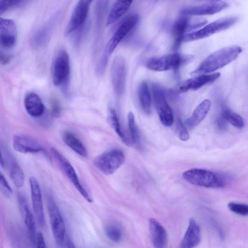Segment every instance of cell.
<instances>
[{"instance_id": "obj_1", "label": "cell", "mask_w": 248, "mask_h": 248, "mask_svg": "<svg viewBox=\"0 0 248 248\" xmlns=\"http://www.w3.org/2000/svg\"><path fill=\"white\" fill-rule=\"evenodd\" d=\"M242 51V48L238 46L218 49L204 59L192 74H206L215 71L235 60Z\"/></svg>"}, {"instance_id": "obj_2", "label": "cell", "mask_w": 248, "mask_h": 248, "mask_svg": "<svg viewBox=\"0 0 248 248\" xmlns=\"http://www.w3.org/2000/svg\"><path fill=\"white\" fill-rule=\"evenodd\" d=\"M183 178L190 184L201 187L212 188H222L225 182L220 175L210 170L193 168L182 174Z\"/></svg>"}, {"instance_id": "obj_3", "label": "cell", "mask_w": 248, "mask_h": 248, "mask_svg": "<svg viewBox=\"0 0 248 248\" xmlns=\"http://www.w3.org/2000/svg\"><path fill=\"white\" fill-rule=\"evenodd\" d=\"M125 155L120 149H112L107 151L93 159L94 166L106 175L114 173L124 163Z\"/></svg>"}, {"instance_id": "obj_4", "label": "cell", "mask_w": 248, "mask_h": 248, "mask_svg": "<svg viewBox=\"0 0 248 248\" xmlns=\"http://www.w3.org/2000/svg\"><path fill=\"white\" fill-rule=\"evenodd\" d=\"M191 55H183L178 53L152 57L145 62V66L155 71H164L170 69L177 70L182 64L193 59Z\"/></svg>"}, {"instance_id": "obj_5", "label": "cell", "mask_w": 248, "mask_h": 248, "mask_svg": "<svg viewBox=\"0 0 248 248\" xmlns=\"http://www.w3.org/2000/svg\"><path fill=\"white\" fill-rule=\"evenodd\" d=\"M46 201L54 239L58 246L62 247L65 236L64 220L54 199L50 194H47Z\"/></svg>"}, {"instance_id": "obj_6", "label": "cell", "mask_w": 248, "mask_h": 248, "mask_svg": "<svg viewBox=\"0 0 248 248\" xmlns=\"http://www.w3.org/2000/svg\"><path fill=\"white\" fill-rule=\"evenodd\" d=\"M238 19L236 16H230L218 19L198 31L186 33L184 37L183 41L190 42L208 37L229 28L233 25Z\"/></svg>"}, {"instance_id": "obj_7", "label": "cell", "mask_w": 248, "mask_h": 248, "mask_svg": "<svg viewBox=\"0 0 248 248\" xmlns=\"http://www.w3.org/2000/svg\"><path fill=\"white\" fill-rule=\"evenodd\" d=\"M70 78V61L64 49L58 53L53 66L52 81L55 86H68Z\"/></svg>"}, {"instance_id": "obj_8", "label": "cell", "mask_w": 248, "mask_h": 248, "mask_svg": "<svg viewBox=\"0 0 248 248\" xmlns=\"http://www.w3.org/2000/svg\"><path fill=\"white\" fill-rule=\"evenodd\" d=\"M51 152L63 173L84 198L88 202H92V198L80 184L76 172L70 162L55 148H51Z\"/></svg>"}, {"instance_id": "obj_9", "label": "cell", "mask_w": 248, "mask_h": 248, "mask_svg": "<svg viewBox=\"0 0 248 248\" xmlns=\"http://www.w3.org/2000/svg\"><path fill=\"white\" fill-rule=\"evenodd\" d=\"M139 20V16L137 14L126 17L115 31L104 53L109 56L118 45L135 28Z\"/></svg>"}, {"instance_id": "obj_10", "label": "cell", "mask_w": 248, "mask_h": 248, "mask_svg": "<svg viewBox=\"0 0 248 248\" xmlns=\"http://www.w3.org/2000/svg\"><path fill=\"white\" fill-rule=\"evenodd\" d=\"M123 57L116 56L111 67V80L115 93L121 96L125 91L126 82V64Z\"/></svg>"}, {"instance_id": "obj_11", "label": "cell", "mask_w": 248, "mask_h": 248, "mask_svg": "<svg viewBox=\"0 0 248 248\" xmlns=\"http://www.w3.org/2000/svg\"><path fill=\"white\" fill-rule=\"evenodd\" d=\"M152 93L155 107L161 123L165 126H171L173 120L172 112L163 92L161 89L155 85L152 87Z\"/></svg>"}, {"instance_id": "obj_12", "label": "cell", "mask_w": 248, "mask_h": 248, "mask_svg": "<svg viewBox=\"0 0 248 248\" xmlns=\"http://www.w3.org/2000/svg\"><path fill=\"white\" fill-rule=\"evenodd\" d=\"M31 198L33 210L37 222L40 227H45L46 221L40 187L38 181L34 176L29 179Z\"/></svg>"}, {"instance_id": "obj_13", "label": "cell", "mask_w": 248, "mask_h": 248, "mask_svg": "<svg viewBox=\"0 0 248 248\" xmlns=\"http://www.w3.org/2000/svg\"><path fill=\"white\" fill-rule=\"evenodd\" d=\"M17 201L19 210L28 230L32 247H36V228L34 216L31 211L28 201L24 195L18 194Z\"/></svg>"}, {"instance_id": "obj_14", "label": "cell", "mask_w": 248, "mask_h": 248, "mask_svg": "<svg viewBox=\"0 0 248 248\" xmlns=\"http://www.w3.org/2000/svg\"><path fill=\"white\" fill-rule=\"evenodd\" d=\"M91 3L87 0H79L72 14L65 30L69 34L84 24Z\"/></svg>"}, {"instance_id": "obj_15", "label": "cell", "mask_w": 248, "mask_h": 248, "mask_svg": "<svg viewBox=\"0 0 248 248\" xmlns=\"http://www.w3.org/2000/svg\"><path fill=\"white\" fill-rule=\"evenodd\" d=\"M228 6V4L225 2H214L201 5L186 7L182 9L180 13L185 16L211 15L222 11Z\"/></svg>"}, {"instance_id": "obj_16", "label": "cell", "mask_w": 248, "mask_h": 248, "mask_svg": "<svg viewBox=\"0 0 248 248\" xmlns=\"http://www.w3.org/2000/svg\"><path fill=\"white\" fill-rule=\"evenodd\" d=\"M16 28L15 22L10 19L0 17V44L5 48H10L16 44Z\"/></svg>"}, {"instance_id": "obj_17", "label": "cell", "mask_w": 248, "mask_h": 248, "mask_svg": "<svg viewBox=\"0 0 248 248\" xmlns=\"http://www.w3.org/2000/svg\"><path fill=\"white\" fill-rule=\"evenodd\" d=\"M13 146L17 152L23 154H35L45 152L44 148L35 140L24 135H15Z\"/></svg>"}, {"instance_id": "obj_18", "label": "cell", "mask_w": 248, "mask_h": 248, "mask_svg": "<svg viewBox=\"0 0 248 248\" xmlns=\"http://www.w3.org/2000/svg\"><path fill=\"white\" fill-rule=\"evenodd\" d=\"M220 76L219 73L210 75H203L195 78H190L181 82L178 85L180 92H186L189 90H197L208 83H211Z\"/></svg>"}, {"instance_id": "obj_19", "label": "cell", "mask_w": 248, "mask_h": 248, "mask_svg": "<svg viewBox=\"0 0 248 248\" xmlns=\"http://www.w3.org/2000/svg\"><path fill=\"white\" fill-rule=\"evenodd\" d=\"M149 229L154 247L156 248H165L167 245V233L160 222L155 218H150Z\"/></svg>"}, {"instance_id": "obj_20", "label": "cell", "mask_w": 248, "mask_h": 248, "mask_svg": "<svg viewBox=\"0 0 248 248\" xmlns=\"http://www.w3.org/2000/svg\"><path fill=\"white\" fill-rule=\"evenodd\" d=\"M201 229L193 218L189 219L187 230L180 243L179 248H192L197 246L201 241Z\"/></svg>"}, {"instance_id": "obj_21", "label": "cell", "mask_w": 248, "mask_h": 248, "mask_svg": "<svg viewBox=\"0 0 248 248\" xmlns=\"http://www.w3.org/2000/svg\"><path fill=\"white\" fill-rule=\"evenodd\" d=\"M26 110L31 116L39 117L45 112L44 105L39 96L34 93H28L24 98Z\"/></svg>"}, {"instance_id": "obj_22", "label": "cell", "mask_w": 248, "mask_h": 248, "mask_svg": "<svg viewBox=\"0 0 248 248\" xmlns=\"http://www.w3.org/2000/svg\"><path fill=\"white\" fill-rule=\"evenodd\" d=\"M190 18L185 16L178 18L174 23L172 31L174 36L173 48L174 50L180 47L186 32L190 31Z\"/></svg>"}, {"instance_id": "obj_23", "label": "cell", "mask_w": 248, "mask_h": 248, "mask_svg": "<svg viewBox=\"0 0 248 248\" xmlns=\"http://www.w3.org/2000/svg\"><path fill=\"white\" fill-rule=\"evenodd\" d=\"M211 106V102L207 99L200 103L191 115L186 121L187 126L189 128H193L198 125L206 117Z\"/></svg>"}, {"instance_id": "obj_24", "label": "cell", "mask_w": 248, "mask_h": 248, "mask_svg": "<svg viewBox=\"0 0 248 248\" xmlns=\"http://www.w3.org/2000/svg\"><path fill=\"white\" fill-rule=\"evenodd\" d=\"M10 176L14 185L18 188L23 186L25 182L24 173L15 158L7 154Z\"/></svg>"}, {"instance_id": "obj_25", "label": "cell", "mask_w": 248, "mask_h": 248, "mask_svg": "<svg viewBox=\"0 0 248 248\" xmlns=\"http://www.w3.org/2000/svg\"><path fill=\"white\" fill-rule=\"evenodd\" d=\"M133 0H116L110 10L106 25H110L120 19L128 10Z\"/></svg>"}, {"instance_id": "obj_26", "label": "cell", "mask_w": 248, "mask_h": 248, "mask_svg": "<svg viewBox=\"0 0 248 248\" xmlns=\"http://www.w3.org/2000/svg\"><path fill=\"white\" fill-rule=\"evenodd\" d=\"M62 139L64 142L77 154L84 157L87 156L86 148L74 134L65 131L62 135Z\"/></svg>"}, {"instance_id": "obj_27", "label": "cell", "mask_w": 248, "mask_h": 248, "mask_svg": "<svg viewBox=\"0 0 248 248\" xmlns=\"http://www.w3.org/2000/svg\"><path fill=\"white\" fill-rule=\"evenodd\" d=\"M108 119L110 126L115 130L121 140L128 146H132L127 135L122 129L117 114L112 108H109L108 112Z\"/></svg>"}, {"instance_id": "obj_28", "label": "cell", "mask_w": 248, "mask_h": 248, "mask_svg": "<svg viewBox=\"0 0 248 248\" xmlns=\"http://www.w3.org/2000/svg\"><path fill=\"white\" fill-rule=\"evenodd\" d=\"M138 98L142 110L146 114H150L151 97L148 84L146 81H142L139 86Z\"/></svg>"}, {"instance_id": "obj_29", "label": "cell", "mask_w": 248, "mask_h": 248, "mask_svg": "<svg viewBox=\"0 0 248 248\" xmlns=\"http://www.w3.org/2000/svg\"><path fill=\"white\" fill-rule=\"evenodd\" d=\"M127 122L128 127V135L132 146L134 145L137 148H140L141 147L140 135L133 112H129L128 113Z\"/></svg>"}, {"instance_id": "obj_30", "label": "cell", "mask_w": 248, "mask_h": 248, "mask_svg": "<svg viewBox=\"0 0 248 248\" xmlns=\"http://www.w3.org/2000/svg\"><path fill=\"white\" fill-rule=\"evenodd\" d=\"M227 122L238 128H242L244 126L243 118L239 115L228 108L224 109L222 112Z\"/></svg>"}, {"instance_id": "obj_31", "label": "cell", "mask_w": 248, "mask_h": 248, "mask_svg": "<svg viewBox=\"0 0 248 248\" xmlns=\"http://www.w3.org/2000/svg\"><path fill=\"white\" fill-rule=\"evenodd\" d=\"M105 232L107 237L114 242L118 243L122 239V231L115 225L109 224L107 225L105 228Z\"/></svg>"}, {"instance_id": "obj_32", "label": "cell", "mask_w": 248, "mask_h": 248, "mask_svg": "<svg viewBox=\"0 0 248 248\" xmlns=\"http://www.w3.org/2000/svg\"><path fill=\"white\" fill-rule=\"evenodd\" d=\"M51 26L46 27L36 34L33 41V45L34 47H40L46 43L50 31V27Z\"/></svg>"}, {"instance_id": "obj_33", "label": "cell", "mask_w": 248, "mask_h": 248, "mask_svg": "<svg viewBox=\"0 0 248 248\" xmlns=\"http://www.w3.org/2000/svg\"><path fill=\"white\" fill-rule=\"evenodd\" d=\"M228 207L231 211L239 215L247 216L248 215V206L246 204L231 202L228 203Z\"/></svg>"}, {"instance_id": "obj_34", "label": "cell", "mask_w": 248, "mask_h": 248, "mask_svg": "<svg viewBox=\"0 0 248 248\" xmlns=\"http://www.w3.org/2000/svg\"><path fill=\"white\" fill-rule=\"evenodd\" d=\"M0 191L3 195L9 198L10 197L13 191L4 176L0 171Z\"/></svg>"}, {"instance_id": "obj_35", "label": "cell", "mask_w": 248, "mask_h": 248, "mask_svg": "<svg viewBox=\"0 0 248 248\" xmlns=\"http://www.w3.org/2000/svg\"><path fill=\"white\" fill-rule=\"evenodd\" d=\"M177 130L179 139L182 141H186L189 139L188 133L180 118L177 120Z\"/></svg>"}, {"instance_id": "obj_36", "label": "cell", "mask_w": 248, "mask_h": 248, "mask_svg": "<svg viewBox=\"0 0 248 248\" xmlns=\"http://www.w3.org/2000/svg\"><path fill=\"white\" fill-rule=\"evenodd\" d=\"M21 0H0V16L9 8L17 5Z\"/></svg>"}, {"instance_id": "obj_37", "label": "cell", "mask_w": 248, "mask_h": 248, "mask_svg": "<svg viewBox=\"0 0 248 248\" xmlns=\"http://www.w3.org/2000/svg\"><path fill=\"white\" fill-rule=\"evenodd\" d=\"M61 113V108L59 102L55 99L50 101V114L52 117L58 118Z\"/></svg>"}, {"instance_id": "obj_38", "label": "cell", "mask_w": 248, "mask_h": 248, "mask_svg": "<svg viewBox=\"0 0 248 248\" xmlns=\"http://www.w3.org/2000/svg\"><path fill=\"white\" fill-rule=\"evenodd\" d=\"M216 125L220 130H225L227 127V121L222 113L217 118Z\"/></svg>"}, {"instance_id": "obj_39", "label": "cell", "mask_w": 248, "mask_h": 248, "mask_svg": "<svg viewBox=\"0 0 248 248\" xmlns=\"http://www.w3.org/2000/svg\"><path fill=\"white\" fill-rule=\"evenodd\" d=\"M11 60V56L0 47V63L4 65H7L10 62Z\"/></svg>"}, {"instance_id": "obj_40", "label": "cell", "mask_w": 248, "mask_h": 248, "mask_svg": "<svg viewBox=\"0 0 248 248\" xmlns=\"http://www.w3.org/2000/svg\"><path fill=\"white\" fill-rule=\"evenodd\" d=\"M36 247L39 248H45L46 247L43 234L40 232L36 234Z\"/></svg>"}, {"instance_id": "obj_41", "label": "cell", "mask_w": 248, "mask_h": 248, "mask_svg": "<svg viewBox=\"0 0 248 248\" xmlns=\"http://www.w3.org/2000/svg\"><path fill=\"white\" fill-rule=\"evenodd\" d=\"M0 165L2 167H5L4 160L3 158V156H2V154H1L0 150Z\"/></svg>"}, {"instance_id": "obj_42", "label": "cell", "mask_w": 248, "mask_h": 248, "mask_svg": "<svg viewBox=\"0 0 248 248\" xmlns=\"http://www.w3.org/2000/svg\"><path fill=\"white\" fill-rule=\"evenodd\" d=\"M195 0L200 1H215V0Z\"/></svg>"}]
</instances>
